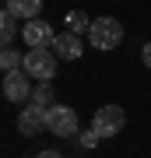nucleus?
<instances>
[{
	"instance_id": "obj_1",
	"label": "nucleus",
	"mask_w": 151,
	"mask_h": 158,
	"mask_svg": "<svg viewBox=\"0 0 151 158\" xmlns=\"http://www.w3.org/2000/svg\"><path fill=\"white\" fill-rule=\"evenodd\" d=\"M56 53H53V46H39V49H28L25 53V74L32 81H53V74H56Z\"/></svg>"
},
{
	"instance_id": "obj_2",
	"label": "nucleus",
	"mask_w": 151,
	"mask_h": 158,
	"mask_svg": "<svg viewBox=\"0 0 151 158\" xmlns=\"http://www.w3.org/2000/svg\"><path fill=\"white\" fill-rule=\"evenodd\" d=\"M88 39H91L95 49H116L123 42V25L116 18H95L91 28H88Z\"/></svg>"
},
{
	"instance_id": "obj_3",
	"label": "nucleus",
	"mask_w": 151,
	"mask_h": 158,
	"mask_svg": "<svg viewBox=\"0 0 151 158\" xmlns=\"http://www.w3.org/2000/svg\"><path fill=\"white\" fill-rule=\"evenodd\" d=\"M123 127H127V116H123L120 106H102V109H95V116H91V130H95L99 137H116Z\"/></svg>"
},
{
	"instance_id": "obj_4",
	"label": "nucleus",
	"mask_w": 151,
	"mask_h": 158,
	"mask_svg": "<svg viewBox=\"0 0 151 158\" xmlns=\"http://www.w3.org/2000/svg\"><path fill=\"white\" fill-rule=\"evenodd\" d=\"M46 127H49V109H46V106H35V102H28L21 113H18V130H21L25 137L42 134Z\"/></svg>"
},
{
	"instance_id": "obj_5",
	"label": "nucleus",
	"mask_w": 151,
	"mask_h": 158,
	"mask_svg": "<svg viewBox=\"0 0 151 158\" xmlns=\"http://www.w3.org/2000/svg\"><path fill=\"white\" fill-rule=\"evenodd\" d=\"M32 77L25 74V67L21 70H7L4 74V98H11V102H28L32 98Z\"/></svg>"
},
{
	"instance_id": "obj_6",
	"label": "nucleus",
	"mask_w": 151,
	"mask_h": 158,
	"mask_svg": "<svg viewBox=\"0 0 151 158\" xmlns=\"http://www.w3.org/2000/svg\"><path fill=\"white\" fill-rule=\"evenodd\" d=\"M21 39L28 49H39V46H53L56 32L49 28V21H42V18H32L28 25H21Z\"/></svg>"
},
{
	"instance_id": "obj_7",
	"label": "nucleus",
	"mask_w": 151,
	"mask_h": 158,
	"mask_svg": "<svg viewBox=\"0 0 151 158\" xmlns=\"http://www.w3.org/2000/svg\"><path fill=\"white\" fill-rule=\"evenodd\" d=\"M49 130L56 137H74L78 134V113L70 106H49Z\"/></svg>"
},
{
	"instance_id": "obj_8",
	"label": "nucleus",
	"mask_w": 151,
	"mask_h": 158,
	"mask_svg": "<svg viewBox=\"0 0 151 158\" xmlns=\"http://www.w3.org/2000/svg\"><path fill=\"white\" fill-rule=\"evenodd\" d=\"M53 53H56L60 60H78L81 53H84V49H81L78 32H60V35L53 39Z\"/></svg>"
},
{
	"instance_id": "obj_9",
	"label": "nucleus",
	"mask_w": 151,
	"mask_h": 158,
	"mask_svg": "<svg viewBox=\"0 0 151 158\" xmlns=\"http://www.w3.org/2000/svg\"><path fill=\"white\" fill-rule=\"evenodd\" d=\"M4 11H11L14 18L32 21V18H39V11H42V0H4Z\"/></svg>"
},
{
	"instance_id": "obj_10",
	"label": "nucleus",
	"mask_w": 151,
	"mask_h": 158,
	"mask_svg": "<svg viewBox=\"0 0 151 158\" xmlns=\"http://www.w3.org/2000/svg\"><path fill=\"white\" fill-rule=\"evenodd\" d=\"M0 67H4V74L7 70H21L25 67V56L14 49V46H4V49H0Z\"/></svg>"
},
{
	"instance_id": "obj_11",
	"label": "nucleus",
	"mask_w": 151,
	"mask_h": 158,
	"mask_svg": "<svg viewBox=\"0 0 151 158\" xmlns=\"http://www.w3.org/2000/svg\"><path fill=\"white\" fill-rule=\"evenodd\" d=\"M18 21H21V18H14L11 11L0 14V39H4V46H11V39L18 35Z\"/></svg>"
},
{
	"instance_id": "obj_12",
	"label": "nucleus",
	"mask_w": 151,
	"mask_h": 158,
	"mask_svg": "<svg viewBox=\"0 0 151 158\" xmlns=\"http://www.w3.org/2000/svg\"><path fill=\"white\" fill-rule=\"evenodd\" d=\"M28 102H35V106H49L53 102V88H49V81H39V88L32 91V98Z\"/></svg>"
},
{
	"instance_id": "obj_13",
	"label": "nucleus",
	"mask_w": 151,
	"mask_h": 158,
	"mask_svg": "<svg viewBox=\"0 0 151 158\" xmlns=\"http://www.w3.org/2000/svg\"><path fill=\"white\" fill-rule=\"evenodd\" d=\"M67 25H70V32H78V35H81V32H88V28H91V18L84 14V11H74V14L67 18Z\"/></svg>"
},
{
	"instance_id": "obj_14",
	"label": "nucleus",
	"mask_w": 151,
	"mask_h": 158,
	"mask_svg": "<svg viewBox=\"0 0 151 158\" xmlns=\"http://www.w3.org/2000/svg\"><path fill=\"white\" fill-rule=\"evenodd\" d=\"M141 60H144V67H148V70H151V42H148V46H144V49H141Z\"/></svg>"
},
{
	"instance_id": "obj_15",
	"label": "nucleus",
	"mask_w": 151,
	"mask_h": 158,
	"mask_svg": "<svg viewBox=\"0 0 151 158\" xmlns=\"http://www.w3.org/2000/svg\"><path fill=\"white\" fill-rule=\"evenodd\" d=\"M35 158H63V155H60V151H39Z\"/></svg>"
}]
</instances>
